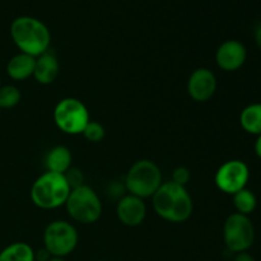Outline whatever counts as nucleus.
Returning <instances> with one entry per match:
<instances>
[{
    "mask_svg": "<svg viewBox=\"0 0 261 261\" xmlns=\"http://www.w3.org/2000/svg\"><path fill=\"white\" fill-rule=\"evenodd\" d=\"M65 208L69 217L81 224L96 223L102 216V203L98 194L86 184L71 189Z\"/></svg>",
    "mask_w": 261,
    "mask_h": 261,
    "instance_id": "39448f33",
    "label": "nucleus"
},
{
    "mask_svg": "<svg viewBox=\"0 0 261 261\" xmlns=\"http://www.w3.org/2000/svg\"><path fill=\"white\" fill-rule=\"evenodd\" d=\"M152 205L158 217L171 223H184L194 211L193 198L188 189L172 181L162 182L152 196Z\"/></svg>",
    "mask_w": 261,
    "mask_h": 261,
    "instance_id": "f257e3e1",
    "label": "nucleus"
},
{
    "mask_svg": "<svg viewBox=\"0 0 261 261\" xmlns=\"http://www.w3.org/2000/svg\"><path fill=\"white\" fill-rule=\"evenodd\" d=\"M247 60V50L239 40H227L216 51V63L219 69L227 73L237 71Z\"/></svg>",
    "mask_w": 261,
    "mask_h": 261,
    "instance_id": "9b49d317",
    "label": "nucleus"
},
{
    "mask_svg": "<svg viewBox=\"0 0 261 261\" xmlns=\"http://www.w3.org/2000/svg\"><path fill=\"white\" fill-rule=\"evenodd\" d=\"M43 247L53 257H66L76 249L79 234L75 226L68 221L50 222L43 231Z\"/></svg>",
    "mask_w": 261,
    "mask_h": 261,
    "instance_id": "423d86ee",
    "label": "nucleus"
},
{
    "mask_svg": "<svg viewBox=\"0 0 261 261\" xmlns=\"http://www.w3.org/2000/svg\"><path fill=\"white\" fill-rule=\"evenodd\" d=\"M233 261H256L254 259L252 255H250L249 252H240V254H236Z\"/></svg>",
    "mask_w": 261,
    "mask_h": 261,
    "instance_id": "b1692460",
    "label": "nucleus"
},
{
    "mask_svg": "<svg viewBox=\"0 0 261 261\" xmlns=\"http://www.w3.org/2000/svg\"><path fill=\"white\" fill-rule=\"evenodd\" d=\"M0 261H35V250L25 242H13L0 251Z\"/></svg>",
    "mask_w": 261,
    "mask_h": 261,
    "instance_id": "f3484780",
    "label": "nucleus"
},
{
    "mask_svg": "<svg viewBox=\"0 0 261 261\" xmlns=\"http://www.w3.org/2000/svg\"><path fill=\"white\" fill-rule=\"evenodd\" d=\"M84 138L91 143H99L103 140L105 135H106V130H105L103 125L99 124L97 121H89L87 126L84 127L83 133H82Z\"/></svg>",
    "mask_w": 261,
    "mask_h": 261,
    "instance_id": "aec40b11",
    "label": "nucleus"
},
{
    "mask_svg": "<svg viewBox=\"0 0 261 261\" xmlns=\"http://www.w3.org/2000/svg\"><path fill=\"white\" fill-rule=\"evenodd\" d=\"M250 180V168L244 161L229 160L219 166L214 176L216 186L224 194L233 195L247 186Z\"/></svg>",
    "mask_w": 261,
    "mask_h": 261,
    "instance_id": "1a4fd4ad",
    "label": "nucleus"
},
{
    "mask_svg": "<svg viewBox=\"0 0 261 261\" xmlns=\"http://www.w3.org/2000/svg\"><path fill=\"white\" fill-rule=\"evenodd\" d=\"M51 257L53 256L48 254V251L45 247H42V249L38 250V251H35V261H48Z\"/></svg>",
    "mask_w": 261,
    "mask_h": 261,
    "instance_id": "5701e85b",
    "label": "nucleus"
},
{
    "mask_svg": "<svg viewBox=\"0 0 261 261\" xmlns=\"http://www.w3.org/2000/svg\"><path fill=\"white\" fill-rule=\"evenodd\" d=\"M53 116L59 130L68 135L82 134L87 124L91 121L86 105L74 97L60 99L54 109Z\"/></svg>",
    "mask_w": 261,
    "mask_h": 261,
    "instance_id": "0eeeda50",
    "label": "nucleus"
},
{
    "mask_svg": "<svg viewBox=\"0 0 261 261\" xmlns=\"http://www.w3.org/2000/svg\"><path fill=\"white\" fill-rule=\"evenodd\" d=\"M0 87H2V81H0Z\"/></svg>",
    "mask_w": 261,
    "mask_h": 261,
    "instance_id": "cd10ccee",
    "label": "nucleus"
},
{
    "mask_svg": "<svg viewBox=\"0 0 261 261\" xmlns=\"http://www.w3.org/2000/svg\"><path fill=\"white\" fill-rule=\"evenodd\" d=\"M162 182V172L157 163L150 160H139L130 166L125 175L124 186L127 194L147 199L154 195Z\"/></svg>",
    "mask_w": 261,
    "mask_h": 261,
    "instance_id": "20e7f679",
    "label": "nucleus"
},
{
    "mask_svg": "<svg viewBox=\"0 0 261 261\" xmlns=\"http://www.w3.org/2000/svg\"><path fill=\"white\" fill-rule=\"evenodd\" d=\"M116 216L120 223L134 228L140 226L147 217V205L144 199L126 194L119 199L116 205Z\"/></svg>",
    "mask_w": 261,
    "mask_h": 261,
    "instance_id": "f8f14e48",
    "label": "nucleus"
},
{
    "mask_svg": "<svg viewBox=\"0 0 261 261\" xmlns=\"http://www.w3.org/2000/svg\"><path fill=\"white\" fill-rule=\"evenodd\" d=\"M240 125L247 133L257 137L261 134V103H251L240 114Z\"/></svg>",
    "mask_w": 261,
    "mask_h": 261,
    "instance_id": "dca6fc26",
    "label": "nucleus"
},
{
    "mask_svg": "<svg viewBox=\"0 0 261 261\" xmlns=\"http://www.w3.org/2000/svg\"><path fill=\"white\" fill-rule=\"evenodd\" d=\"M232 199H233V205L234 209H236V213L250 216L256 209L257 198L250 189L245 188L242 190L237 191L236 194L232 195Z\"/></svg>",
    "mask_w": 261,
    "mask_h": 261,
    "instance_id": "a211bd4d",
    "label": "nucleus"
},
{
    "mask_svg": "<svg viewBox=\"0 0 261 261\" xmlns=\"http://www.w3.org/2000/svg\"><path fill=\"white\" fill-rule=\"evenodd\" d=\"M254 37H255V42H256L257 47H259L261 50V24L256 28V30H255Z\"/></svg>",
    "mask_w": 261,
    "mask_h": 261,
    "instance_id": "a878e982",
    "label": "nucleus"
},
{
    "mask_svg": "<svg viewBox=\"0 0 261 261\" xmlns=\"http://www.w3.org/2000/svg\"><path fill=\"white\" fill-rule=\"evenodd\" d=\"M217 86L216 74L208 68H199L189 76L186 91L195 102H206L214 96Z\"/></svg>",
    "mask_w": 261,
    "mask_h": 261,
    "instance_id": "9d476101",
    "label": "nucleus"
},
{
    "mask_svg": "<svg viewBox=\"0 0 261 261\" xmlns=\"http://www.w3.org/2000/svg\"><path fill=\"white\" fill-rule=\"evenodd\" d=\"M36 58L27 54L18 53L9 59L7 64V74L10 79L17 82L25 81L33 76Z\"/></svg>",
    "mask_w": 261,
    "mask_h": 261,
    "instance_id": "4468645a",
    "label": "nucleus"
},
{
    "mask_svg": "<svg viewBox=\"0 0 261 261\" xmlns=\"http://www.w3.org/2000/svg\"><path fill=\"white\" fill-rule=\"evenodd\" d=\"M254 150H255V154H256L261 160V134L256 137V142H255L254 144Z\"/></svg>",
    "mask_w": 261,
    "mask_h": 261,
    "instance_id": "393cba45",
    "label": "nucleus"
},
{
    "mask_svg": "<svg viewBox=\"0 0 261 261\" xmlns=\"http://www.w3.org/2000/svg\"><path fill=\"white\" fill-rule=\"evenodd\" d=\"M48 261H65V259H63V257H51Z\"/></svg>",
    "mask_w": 261,
    "mask_h": 261,
    "instance_id": "bb28decb",
    "label": "nucleus"
},
{
    "mask_svg": "<svg viewBox=\"0 0 261 261\" xmlns=\"http://www.w3.org/2000/svg\"><path fill=\"white\" fill-rule=\"evenodd\" d=\"M22 98L19 88L13 84L0 87V110H9L17 106Z\"/></svg>",
    "mask_w": 261,
    "mask_h": 261,
    "instance_id": "6ab92c4d",
    "label": "nucleus"
},
{
    "mask_svg": "<svg viewBox=\"0 0 261 261\" xmlns=\"http://www.w3.org/2000/svg\"><path fill=\"white\" fill-rule=\"evenodd\" d=\"M223 241L233 254L246 252L255 242V227L249 216L232 213L223 224Z\"/></svg>",
    "mask_w": 261,
    "mask_h": 261,
    "instance_id": "6e6552de",
    "label": "nucleus"
},
{
    "mask_svg": "<svg viewBox=\"0 0 261 261\" xmlns=\"http://www.w3.org/2000/svg\"><path fill=\"white\" fill-rule=\"evenodd\" d=\"M71 152L65 145H56L51 148L45 157V167L48 172L64 173L71 168Z\"/></svg>",
    "mask_w": 261,
    "mask_h": 261,
    "instance_id": "2eb2a0df",
    "label": "nucleus"
},
{
    "mask_svg": "<svg viewBox=\"0 0 261 261\" xmlns=\"http://www.w3.org/2000/svg\"><path fill=\"white\" fill-rule=\"evenodd\" d=\"M191 178V173L190 171H189V168L184 167V166H180V167L175 168L172 172V182L177 184V185H181V186H185L189 184V181H190Z\"/></svg>",
    "mask_w": 261,
    "mask_h": 261,
    "instance_id": "4be33fe9",
    "label": "nucleus"
},
{
    "mask_svg": "<svg viewBox=\"0 0 261 261\" xmlns=\"http://www.w3.org/2000/svg\"><path fill=\"white\" fill-rule=\"evenodd\" d=\"M59 71H60V65H59L58 58L50 50L36 58L33 78L37 83L42 86L54 83L58 78Z\"/></svg>",
    "mask_w": 261,
    "mask_h": 261,
    "instance_id": "ddd939ff",
    "label": "nucleus"
},
{
    "mask_svg": "<svg viewBox=\"0 0 261 261\" xmlns=\"http://www.w3.org/2000/svg\"><path fill=\"white\" fill-rule=\"evenodd\" d=\"M9 32L19 53L37 58L50 48V30L37 18L31 15L17 17L10 24Z\"/></svg>",
    "mask_w": 261,
    "mask_h": 261,
    "instance_id": "f03ea898",
    "label": "nucleus"
},
{
    "mask_svg": "<svg viewBox=\"0 0 261 261\" xmlns=\"http://www.w3.org/2000/svg\"><path fill=\"white\" fill-rule=\"evenodd\" d=\"M71 188L65 176L46 171L38 176L31 188V200L37 208L51 211L65 205Z\"/></svg>",
    "mask_w": 261,
    "mask_h": 261,
    "instance_id": "7ed1b4c3",
    "label": "nucleus"
},
{
    "mask_svg": "<svg viewBox=\"0 0 261 261\" xmlns=\"http://www.w3.org/2000/svg\"><path fill=\"white\" fill-rule=\"evenodd\" d=\"M64 176H65L66 181H68L69 186H70L71 189H75L78 188V186L84 185V176L83 173H82V171L78 170V168H69V170L64 173Z\"/></svg>",
    "mask_w": 261,
    "mask_h": 261,
    "instance_id": "412c9836",
    "label": "nucleus"
},
{
    "mask_svg": "<svg viewBox=\"0 0 261 261\" xmlns=\"http://www.w3.org/2000/svg\"><path fill=\"white\" fill-rule=\"evenodd\" d=\"M98 261H107V260H98Z\"/></svg>",
    "mask_w": 261,
    "mask_h": 261,
    "instance_id": "c85d7f7f",
    "label": "nucleus"
}]
</instances>
